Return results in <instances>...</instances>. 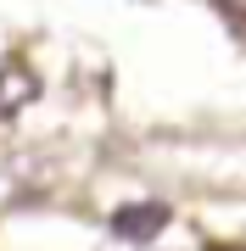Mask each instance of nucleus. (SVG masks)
<instances>
[{
    "instance_id": "obj_1",
    "label": "nucleus",
    "mask_w": 246,
    "mask_h": 251,
    "mask_svg": "<svg viewBox=\"0 0 246 251\" xmlns=\"http://www.w3.org/2000/svg\"><path fill=\"white\" fill-rule=\"evenodd\" d=\"M39 95V78L28 62H0V123H11L23 106H34Z\"/></svg>"
},
{
    "instance_id": "obj_2",
    "label": "nucleus",
    "mask_w": 246,
    "mask_h": 251,
    "mask_svg": "<svg viewBox=\"0 0 246 251\" xmlns=\"http://www.w3.org/2000/svg\"><path fill=\"white\" fill-rule=\"evenodd\" d=\"M163 224H168V206H157V201H146V206H118V212H112V229H118L123 240H151Z\"/></svg>"
},
{
    "instance_id": "obj_3",
    "label": "nucleus",
    "mask_w": 246,
    "mask_h": 251,
    "mask_svg": "<svg viewBox=\"0 0 246 251\" xmlns=\"http://www.w3.org/2000/svg\"><path fill=\"white\" fill-rule=\"evenodd\" d=\"M224 6H229V11H235V17H246V0H224Z\"/></svg>"
}]
</instances>
